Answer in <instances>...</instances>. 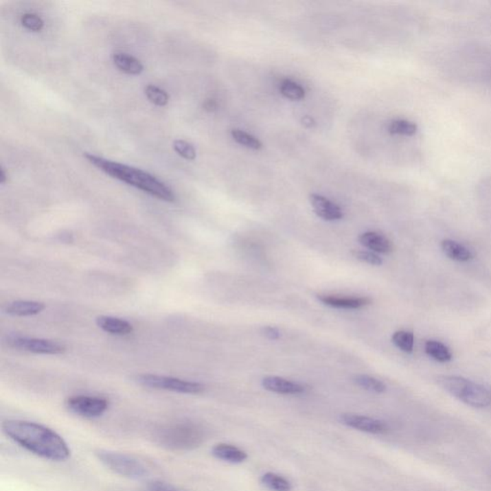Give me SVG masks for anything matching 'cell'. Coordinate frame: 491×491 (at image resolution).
<instances>
[{"label": "cell", "mask_w": 491, "mask_h": 491, "mask_svg": "<svg viewBox=\"0 0 491 491\" xmlns=\"http://www.w3.org/2000/svg\"><path fill=\"white\" fill-rule=\"evenodd\" d=\"M2 429L19 446L41 458L62 461L70 457V449L65 439L45 425L13 420L4 422Z\"/></svg>", "instance_id": "obj_1"}, {"label": "cell", "mask_w": 491, "mask_h": 491, "mask_svg": "<svg viewBox=\"0 0 491 491\" xmlns=\"http://www.w3.org/2000/svg\"><path fill=\"white\" fill-rule=\"evenodd\" d=\"M84 157L93 165L98 167L99 170L103 171L111 178L134 186L157 199L168 203L174 202L176 199L173 190L148 172L127 164L116 163L93 154L84 153Z\"/></svg>", "instance_id": "obj_2"}, {"label": "cell", "mask_w": 491, "mask_h": 491, "mask_svg": "<svg viewBox=\"0 0 491 491\" xmlns=\"http://www.w3.org/2000/svg\"><path fill=\"white\" fill-rule=\"evenodd\" d=\"M99 461L116 474L130 479H142L148 475V470L139 459L110 450L100 449L96 452Z\"/></svg>", "instance_id": "obj_3"}, {"label": "cell", "mask_w": 491, "mask_h": 491, "mask_svg": "<svg viewBox=\"0 0 491 491\" xmlns=\"http://www.w3.org/2000/svg\"><path fill=\"white\" fill-rule=\"evenodd\" d=\"M204 439L202 429L196 425L181 424L167 428L159 439L168 448L191 449L199 446Z\"/></svg>", "instance_id": "obj_4"}, {"label": "cell", "mask_w": 491, "mask_h": 491, "mask_svg": "<svg viewBox=\"0 0 491 491\" xmlns=\"http://www.w3.org/2000/svg\"><path fill=\"white\" fill-rule=\"evenodd\" d=\"M137 383L147 388L163 389V391L179 393L198 394L203 393L205 389L204 385L198 382L183 380L175 377L156 376V374H141L137 377Z\"/></svg>", "instance_id": "obj_5"}, {"label": "cell", "mask_w": 491, "mask_h": 491, "mask_svg": "<svg viewBox=\"0 0 491 491\" xmlns=\"http://www.w3.org/2000/svg\"><path fill=\"white\" fill-rule=\"evenodd\" d=\"M67 406L75 415L94 418L100 417L108 410L109 401L100 396H76L67 399Z\"/></svg>", "instance_id": "obj_6"}, {"label": "cell", "mask_w": 491, "mask_h": 491, "mask_svg": "<svg viewBox=\"0 0 491 491\" xmlns=\"http://www.w3.org/2000/svg\"><path fill=\"white\" fill-rule=\"evenodd\" d=\"M9 345L16 350L36 353V354H62L65 352V345L54 341L45 339L21 337L14 336L9 339Z\"/></svg>", "instance_id": "obj_7"}, {"label": "cell", "mask_w": 491, "mask_h": 491, "mask_svg": "<svg viewBox=\"0 0 491 491\" xmlns=\"http://www.w3.org/2000/svg\"><path fill=\"white\" fill-rule=\"evenodd\" d=\"M340 420L345 426L353 428L358 431L369 433V434H385L389 430L388 425L382 420L365 417V415H355V413H343L341 415Z\"/></svg>", "instance_id": "obj_8"}, {"label": "cell", "mask_w": 491, "mask_h": 491, "mask_svg": "<svg viewBox=\"0 0 491 491\" xmlns=\"http://www.w3.org/2000/svg\"><path fill=\"white\" fill-rule=\"evenodd\" d=\"M457 398L473 408H485L491 404L490 391L470 380L464 385Z\"/></svg>", "instance_id": "obj_9"}, {"label": "cell", "mask_w": 491, "mask_h": 491, "mask_svg": "<svg viewBox=\"0 0 491 491\" xmlns=\"http://www.w3.org/2000/svg\"><path fill=\"white\" fill-rule=\"evenodd\" d=\"M309 200H310L314 212L320 218L326 220V221H335V220L343 218V214L341 207L326 199L323 196L311 194Z\"/></svg>", "instance_id": "obj_10"}, {"label": "cell", "mask_w": 491, "mask_h": 491, "mask_svg": "<svg viewBox=\"0 0 491 491\" xmlns=\"http://www.w3.org/2000/svg\"><path fill=\"white\" fill-rule=\"evenodd\" d=\"M262 386L272 393L291 394V396L302 393L306 391V388L302 385L277 376L265 377L262 380Z\"/></svg>", "instance_id": "obj_11"}, {"label": "cell", "mask_w": 491, "mask_h": 491, "mask_svg": "<svg viewBox=\"0 0 491 491\" xmlns=\"http://www.w3.org/2000/svg\"><path fill=\"white\" fill-rule=\"evenodd\" d=\"M358 240L365 248L369 249L374 253H389L393 249V243L386 236L376 231L365 232L359 236Z\"/></svg>", "instance_id": "obj_12"}, {"label": "cell", "mask_w": 491, "mask_h": 491, "mask_svg": "<svg viewBox=\"0 0 491 491\" xmlns=\"http://www.w3.org/2000/svg\"><path fill=\"white\" fill-rule=\"evenodd\" d=\"M45 309V304L40 301H16L11 302L5 308V312L14 317L35 316Z\"/></svg>", "instance_id": "obj_13"}, {"label": "cell", "mask_w": 491, "mask_h": 491, "mask_svg": "<svg viewBox=\"0 0 491 491\" xmlns=\"http://www.w3.org/2000/svg\"><path fill=\"white\" fill-rule=\"evenodd\" d=\"M326 306L335 307V308L358 309L371 304L369 297H342L336 296H318Z\"/></svg>", "instance_id": "obj_14"}, {"label": "cell", "mask_w": 491, "mask_h": 491, "mask_svg": "<svg viewBox=\"0 0 491 491\" xmlns=\"http://www.w3.org/2000/svg\"><path fill=\"white\" fill-rule=\"evenodd\" d=\"M215 458L231 464H241L248 459V455L244 450L227 444L215 445L212 451Z\"/></svg>", "instance_id": "obj_15"}, {"label": "cell", "mask_w": 491, "mask_h": 491, "mask_svg": "<svg viewBox=\"0 0 491 491\" xmlns=\"http://www.w3.org/2000/svg\"><path fill=\"white\" fill-rule=\"evenodd\" d=\"M96 323L105 332L113 335H128L133 332V326L129 321L111 316H100L96 319Z\"/></svg>", "instance_id": "obj_16"}, {"label": "cell", "mask_w": 491, "mask_h": 491, "mask_svg": "<svg viewBox=\"0 0 491 491\" xmlns=\"http://www.w3.org/2000/svg\"><path fill=\"white\" fill-rule=\"evenodd\" d=\"M442 249L450 260L459 261V262H468L473 258L472 253L468 248L458 242L451 240V239H445L442 241Z\"/></svg>", "instance_id": "obj_17"}, {"label": "cell", "mask_w": 491, "mask_h": 491, "mask_svg": "<svg viewBox=\"0 0 491 491\" xmlns=\"http://www.w3.org/2000/svg\"><path fill=\"white\" fill-rule=\"evenodd\" d=\"M113 64L121 71L130 75H139L144 70V65L134 56L117 53L113 56Z\"/></svg>", "instance_id": "obj_18"}, {"label": "cell", "mask_w": 491, "mask_h": 491, "mask_svg": "<svg viewBox=\"0 0 491 491\" xmlns=\"http://www.w3.org/2000/svg\"><path fill=\"white\" fill-rule=\"evenodd\" d=\"M425 352L439 363H447L452 359V353L444 343L429 340L425 343Z\"/></svg>", "instance_id": "obj_19"}, {"label": "cell", "mask_w": 491, "mask_h": 491, "mask_svg": "<svg viewBox=\"0 0 491 491\" xmlns=\"http://www.w3.org/2000/svg\"><path fill=\"white\" fill-rule=\"evenodd\" d=\"M261 483L272 491H291L292 483L278 474L268 472L261 477Z\"/></svg>", "instance_id": "obj_20"}, {"label": "cell", "mask_w": 491, "mask_h": 491, "mask_svg": "<svg viewBox=\"0 0 491 491\" xmlns=\"http://www.w3.org/2000/svg\"><path fill=\"white\" fill-rule=\"evenodd\" d=\"M468 379L464 377L456 376H442L437 378V382L439 386L450 394L457 398L459 391L464 388V385L468 382Z\"/></svg>", "instance_id": "obj_21"}, {"label": "cell", "mask_w": 491, "mask_h": 491, "mask_svg": "<svg viewBox=\"0 0 491 491\" xmlns=\"http://www.w3.org/2000/svg\"><path fill=\"white\" fill-rule=\"evenodd\" d=\"M280 93L283 96L293 101H299L306 98L304 89L291 80H285L282 82L280 84Z\"/></svg>", "instance_id": "obj_22"}, {"label": "cell", "mask_w": 491, "mask_h": 491, "mask_svg": "<svg viewBox=\"0 0 491 491\" xmlns=\"http://www.w3.org/2000/svg\"><path fill=\"white\" fill-rule=\"evenodd\" d=\"M393 343L402 352L411 353L413 350V343L415 338L413 334L409 331L399 330L396 331L393 335Z\"/></svg>", "instance_id": "obj_23"}, {"label": "cell", "mask_w": 491, "mask_h": 491, "mask_svg": "<svg viewBox=\"0 0 491 491\" xmlns=\"http://www.w3.org/2000/svg\"><path fill=\"white\" fill-rule=\"evenodd\" d=\"M354 382L361 388L376 393H384L387 389L383 382L369 376H357L354 378Z\"/></svg>", "instance_id": "obj_24"}, {"label": "cell", "mask_w": 491, "mask_h": 491, "mask_svg": "<svg viewBox=\"0 0 491 491\" xmlns=\"http://www.w3.org/2000/svg\"><path fill=\"white\" fill-rule=\"evenodd\" d=\"M231 137L237 144L243 145L249 149L260 150L262 148V144L260 140L253 137L251 135L247 134L240 130H232Z\"/></svg>", "instance_id": "obj_25"}, {"label": "cell", "mask_w": 491, "mask_h": 491, "mask_svg": "<svg viewBox=\"0 0 491 491\" xmlns=\"http://www.w3.org/2000/svg\"><path fill=\"white\" fill-rule=\"evenodd\" d=\"M145 94L150 102L159 106V107H163L169 102V95L166 91L159 89V87L154 86V84H149L146 87Z\"/></svg>", "instance_id": "obj_26"}, {"label": "cell", "mask_w": 491, "mask_h": 491, "mask_svg": "<svg viewBox=\"0 0 491 491\" xmlns=\"http://www.w3.org/2000/svg\"><path fill=\"white\" fill-rule=\"evenodd\" d=\"M389 132L393 135H411L417 132V126L406 120H394L389 126Z\"/></svg>", "instance_id": "obj_27"}, {"label": "cell", "mask_w": 491, "mask_h": 491, "mask_svg": "<svg viewBox=\"0 0 491 491\" xmlns=\"http://www.w3.org/2000/svg\"><path fill=\"white\" fill-rule=\"evenodd\" d=\"M21 25L32 32H41L45 27V21L35 14L26 13L21 19Z\"/></svg>", "instance_id": "obj_28"}, {"label": "cell", "mask_w": 491, "mask_h": 491, "mask_svg": "<svg viewBox=\"0 0 491 491\" xmlns=\"http://www.w3.org/2000/svg\"><path fill=\"white\" fill-rule=\"evenodd\" d=\"M173 148L179 156L187 159V161H194L196 156H197L194 147L188 144L187 141H185V140H175L173 144Z\"/></svg>", "instance_id": "obj_29"}, {"label": "cell", "mask_w": 491, "mask_h": 491, "mask_svg": "<svg viewBox=\"0 0 491 491\" xmlns=\"http://www.w3.org/2000/svg\"><path fill=\"white\" fill-rule=\"evenodd\" d=\"M352 255L356 260L362 261V262L367 263L374 266H380L383 263V260L378 255H376L374 251H352Z\"/></svg>", "instance_id": "obj_30"}, {"label": "cell", "mask_w": 491, "mask_h": 491, "mask_svg": "<svg viewBox=\"0 0 491 491\" xmlns=\"http://www.w3.org/2000/svg\"><path fill=\"white\" fill-rule=\"evenodd\" d=\"M145 491H183L180 488L174 487L170 483L163 482H155L150 483Z\"/></svg>", "instance_id": "obj_31"}, {"label": "cell", "mask_w": 491, "mask_h": 491, "mask_svg": "<svg viewBox=\"0 0 491 491\" xmlns=\"http://www.w3.org/2000/svg\"><path fill=\"white\" fill-rule=\"evenodd\" d=\"M263 332H264L266 337L271 339V340H277L280 337V332L278 329L272 328V326H267V328L263 329Z\"/></svg>", "instance_id": "obj_32"}, {"label": "cell", "mask_w": 491, "mask_h": 491, "mask_svg": "<svg viewBox=\"0 0 491 491\" xmlns=\"http://www.w3.org/2000/svg\"><path fill=\"white\" fill-rule=\"evenodd\" d=\"M302 124L306 126L307 128H312L315 126V121L310 116H304L301 119Z\"/></svg>", "instance_id": "obj_33"}, {"label": "cell", "mask_w": 491, "mask_h": 491, "mask_svg": "<svg viewBox=\"0 0 491 491\" xmlns=\"http://www.w3.org/2000/svg\"><path fill=\"white\" fill-rule=\"evenodd\" d=\"M204 107L205 110L214 111L215 109H216V103L212 100H207V102L205 103Z\"/></svg>", "instance_id": "obj_34"}, {"label": "cell", "mask_w": 491, "mask_h": 491, "mask_svg": "<svg viewBox=\"0 0 491 491\" xmlns=\"http://www.w3.org/2000/svg\"><path fill=\"white\" fill-rule=\"evenodd\" d=\"M7 179H8V175H7L4 167H1V169H0V183H6Z\"/></svg>", "instance_id": "obj_35"}]
</instances>
